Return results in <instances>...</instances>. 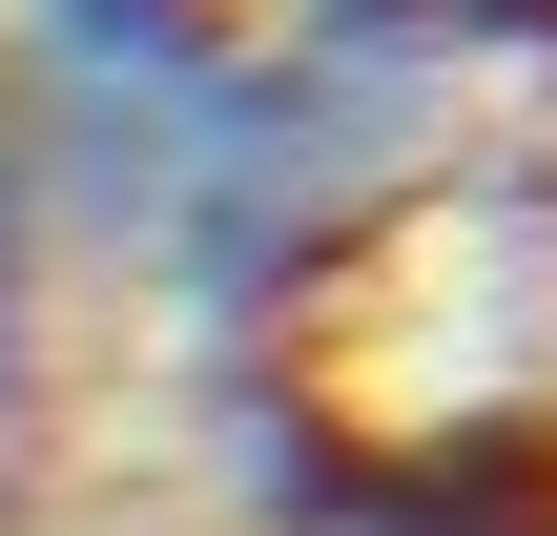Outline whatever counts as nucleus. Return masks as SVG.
Masks as SVG:
<instances>
[{
  "instance_id": "obj_1",
  "label": "nucleus",
  "mask_w": 557,
  "mask_h": 536,
  "mask_svg": "<svg viewBox=\"0 0 557 536\" xmlns=\"http://www.w3.org/2000/svg\"><path fill=\"white\" fill-rule=\"evenodd\" d=\"M21 413H41V207L0 165V454H21Z\"/></svg>"
}]
</instances>
